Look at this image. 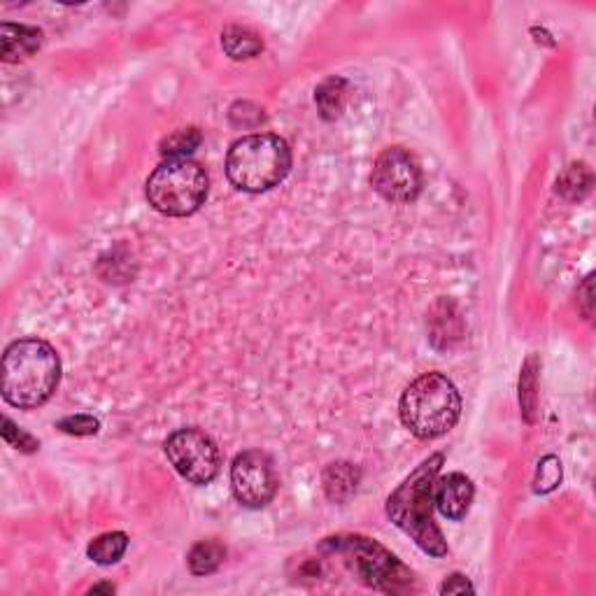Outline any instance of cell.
<instances>
[{
	"instance_id": "obj_1",
	"label": "cell",
	"mask_w": 596,
	"mask_h": 596,
	"mask_svg": "<svg viewBox=\"0 0 596 596\" xmlns=\"http://www.w3.org/2000/svg\"><path fill=\"white\" fill-rule=\"evenodd\" d=\"M3 399L33 410L52 399L61 380V359L47 340L19 338L3 354Z\"/></svg>"
},
{
	"instance_id": "obj_2",
	"label": "cell",
	"mask_w": 596,
	"mask_h": 596,
	"mask_svg": "<svg viewBox=\"0 0 596 596\" xmlns=\"http://www.w3.org/2000/svg\"><path fill=\"white\" fill-rule=\"evenodd\" d=\"M443 454L424 459L387 499V515L431 557H445L447 543L434 522V492Z\"/></svg>"
},
{
	"instance_id": "obj_3",
	"label": "cell",
	"mask_w": 596,
	"mask_h": 596,
	"mask_svg": "<svg viewBox=\"0 0 596 596\" xmlns=\"http://www.w3.org/2000/svg\"><path fill=\"white\" fill-rule=\"evenodd\" d=\"M403 427L422 441H434L459 422L461 396L443 373H424L410 382L401 396Z\"/></svg>"
},
{
	"instance_id": "obj_4",
	"label": "cell",
	"mask_w": 596,
	"mask_h": 596,
	"mask_svg": "<svg viewBox=\"0 0 596 596\" xmlns=\"http://www.w3.org/2000/svg\"><path fill=\"white\" fill-rule=\"evenodd\" d=\"M292 170V149L275 133H254L231 145L226 154V177L247 194H261L285 180Z\"/></svg>"
},
{
	"instance_id": "obj_5",
	"label": "cell",
	"mask_w": 596,
	"mask_h": 596,
	"mask_svg": "<svg viewBox=\"0 0 596 596\" xmlns=\"http://www.w3.org/2000/svg\"><path fill=\"white\" fill-rule=\"evenodd\" d=\"M208 173L191 159H170L149 175L145 194L149 205L166 217H189L208 198Z\"/></svg>"
},
{
	"instance_id": "obj_6",
	"label": "cell",
	"mask_w": 596,
	"mask_h": 596,
	"mask_svg": "<svg viewBox=\"0 0 596 596\" xmlns=\"http://www.w3.org/2000/svg\"><path fill=\"white\" fill-rule=\"evenodd\" d=\"M324 550L336 552L345 559L354 576H359L366 585L382 592H401L413 585V576L396 559L392 552L382 548L380 543L364 536H338L326 538Z\"/></svg>"
},
{
	"instance_id": "obj_7",
	"label": "cell",
	"mask_w": 596,
	"mask_h": 596,
	"mask_svg": "<svg viewBox=\"0 0 596 596\" xmlns=\"http://www.w3.org/2000/svg\"><path fill=\"white\" fill-rule=\"evenodd\" d=\"M166 457L177 473L191 485H210L222 466V454L217 443L205 431L189 427L177 429L166 441Z\"/></svg>"
},
{
	"instance_id": "obj_8",
	"label": "cell",
	"mask_w": 596,
	"mask_h": 596,
	"mask_svg": "<svg viewBox=\"0 0 596 596\" xmlns=\"http://www.w3.org/2000/svg\"><path fill=\"white\" fill-rule=\"evenodd\" d=\"M371 184L389 203H413L422 191L420 161L406 147H387L373 163Z\"/></svg>"
},
{
	"instance_id": "obj_9",
	"label": "cell",
	"mask_w": 596,
	"mask_h": 596,
	"mask_svg": "<svg viewBox=\"0 0 596 596\" xmlns=\"http://www.w3.org/2000/svg\"><path fill=\"white\" fill-rule=\"evenodd\" d=\"M231 489L240 506H268L278 494V473L273 459L261 450L240 452L231 466Z\"/></svg>"
},
{
	"instance_id": "obj_10",
	"label": "cell",
	"mask_w": 596,
	"mask_h": 596,
	"mask_svg": "<svg viewBox=\"0 0 596 596\" xmlns=\"http://www.w3.org/2000/svg\"><path fill=\"white\" fill-rule=\"evenodd\" d=\"M473 496L475 487L471 478H466L464 473H450L445 475V478L436 480L434 506L438 508V513L447 517V520H464L468 510H471Z\"/></svg>"
},
{
	"instance_id": "obj_11",
	"label": "cell",
	"mask_w": 596,
	"mask_h": 596,
	"mask_svg": "<svg viewBox=\"0 0 596 596\" xmlns=\"http://www.w3.org/2000/svg\"><path fill=\"white\" fill-rule=\"evenodd\" d=\"M42 47V31L24 24L0 26V56L5 63L24 61Z\"/></svg>"
},
{
	"instance_id": "obj_12",
	"label": "cell",
	"mask_w": 596,
	"mask_h": 596,
	"mask_svg": "<svg viewBox=\"0 0 596 596\" xmlns=\"http://www.w3.org/2000/svg\"><path fill=\"white\" fill-rule=\"evenodd\" d=\"M357 485H359V471L352 464H345V461L331 464L324 471V492L331 501L336 503L347 501L354 492H357Z\"/></svg>"
},
{
	"instance_id": "obj_13",
	"label": "cell",
	"mask_w": 596,
	"mask_h": 596,
	"mask_svg": "<svg viewBox=\"0 0 596 596\" xmlns=\"http://www.w3.org/2000/svg\"><path fill=\"white\" fill-rule=\"evenodd\" d=\"M222 47L233 61L254 59L264 49V40L245 26H226L222 33Z\"/></svg>"
},
{
	"instance_id": "obj_14",
	"label": "cell",
	"mask_w": 596,
	"mask_h": 596,
	"mask_svg": "<svg viewBox=\"0 0 596 596\" xmlns=\"http://www.w3.org/2000/svg\"><path fill=\"white\" fill-rule=\"evenodd\" d=\"M126 548H129V536H126L124 531H108V534L98 536L89 543L87 555L91 562L110 566V564H117L119 559L124 557Z\"/></svg>"
},
{
	"instance_id": "obj_15",
	"label": "cell",
	"mask_w": 596,
	"mask_h": 596,
	"mask_svg": "<svg viewBox=\"0 0 596 596\" xmlns=\"http://www.w3.org/2000/svg\"><path fill=\"white\" fill-rule=\"evenodd\" d=\"M347 98V82L343 77H329V80L322 82L315 91L317 108L322 112L326 122H333V119L340 117V112L345 108Z\"/></svg>"
},
{
	"instance_id": "obj_16",
	"label": "cell",
	"mask_w": 596,
	"mask_h": 596,
	"mask_svg": "<svg viewBox=\"0 0 596 596\" xmlns=\"http://www.w3.org/2000/svg\"><path fill=\"white\" fill-rule=\"evenodd\" d=\"M224 557L226 550L222 543L201 541L189 552V571L194 573V576H210V573H215L219 566L224 564Z\"/></svg>"
},
{
	"instance_id": "obj_17",
	"label": "cell",
	"mask_w": 596,
	"mask_h": 596,
	"mask_svg": "<svg viewBox=\"0 0 596 596\" xmlns=\"http://www.w3.org/2000/svg\"><path fill=\"white\" fill-rule=\"evenodd\" d=\"M201 131L198 129H180L175 133H170L161 140V154L166 159H187V156L194 152V149L201 145Z\"/></svg>"
},
{
	"instance_id": "obj_18",
	"label": "cell",
	"mask_w": 596,
	"mask_h": 596,
	"mask_svg": "<svg viewBox=\"0 0 596 596\" xmlns=\"http://www.w3.org/2000/svg\"><path fill=\"white\" fill-rule=\"evenodd\" d=\"M562 480V464H559L557 457H545L541 464H538L536 471V480H534V489L538 494L552 492Z\"/></svg>"
},
{
	"instance_id": "obj_19",
	"label": "cell",
	"mask_w": 596,
	"mask_h": 596,
	"mask_svg": "<svg viewBox=\"0 0 596 596\" xmlns=\"http://www.w3.org/2000/svg\"><path fill=\"white\" fill-rule=\"evenodd\" d=\"M63 434L68 436H96L101 429V422L94 415H70L56 424Z\"/></svg>"
},
{
	"instance_id": "obj_20",
	"label": "cell",
	"mask_w": 596,
	"mask_h": 596,
	"mask_svg": "<svg viewBox=\"0 0 596 596\" xmlns=\"http://www.w3.org/2000/svg\"><path fill=\"white\" fill-rule=\"evenodd\" d=\"M3 438L7 445H12L14 450H21V452H35L40 447V443L35 441L33 436H28L26 431L14 427L10 417H5L3 420Z\"/></svg>"
},
{
	"instance_id": "obj_21",
	"label": "cell",
	"mask_w": 596,
	"mask_h": 596,
	"mask_svg": "<svg viewBox=\"0 0 596 596\" xmlns=\"http://www.w3.org/2000/svg\"><path fill=\"white\" fill-rule=\"evenodd\" d=\"M473 594L475 587L468 583L466 576H459V573H452L450 578L441 585V594Z\"/></svg>"
},
{
	"instance_id": "obj_22",
	"label": "cell",
	"mask_w": 596,
	"mask_h": 596,
	"mask_svg": "<svg viewBox=\"0 0 596 596\" xmlns=\"http://www.w3.org/2000/svg\"><path fill=\"white\" fill-rule=\"evenodd\" d=\"M98 592L112 594V592H115V585H96V587H91V594H98Z\"/></svg>"
}]
</instances>
